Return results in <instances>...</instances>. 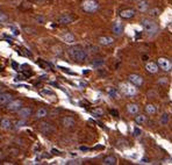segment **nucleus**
Instances as JSON below:
<instances>
[{"label": "nucleus", "mask_w": 172, "mask_h": 165, "mask_svg": "<svg viewBox=\"0 0 172 165\" xmlns=\"http://www.w3.org/2000/svg\"><path fill=\"white\" fill-rule=\"evenodd\" d=\"M82 8L86 13H94L98 11L99 4L95 0H84L82 4Z\"/></svg>", "instance_id": "nucleus-4"}, {"label": "nucleus", "mask_w": 172, "mask_h": 165, "mask_svg": "<svg viewBox=\"0 0 172 165\" xmlns=\"http://www.w3.org/2000/svg\"><path fill=\"white\" fill-rule=\"evenodd\" d=\"M141 134H142V130L139 128H137V127H135V128H134V135H135V136H139Z\"/></svg>", "instance_id": "nucleus-34"}, {"label": "nucleus", "mask_w": 172, "mask_h": 165, "mask_svg": "<svg viewBox=\"0 0 172 165\" xmlns=\"http://www.w3.org/2000/svg\"><path fill=\"white\" fill-rule=\"evenodd\" d=\"M68 54H69L70 58L74 61V62L82 63L85 62L87 59V51H86L82 46H73L68 49Z\"/></svg>", "instance_id": "nucleus-1"}, {"label": "nucleus", "mask_w": 172, "mask_h": 165, "mask_svg": "<svg viewBox=\"0 0 172 165\" xmlns=\"http://www.w3.org/2000/svg\"><path fill=\"white\" fill-rule=\"evenodd\" d=\"M137 9H139V12L142 13H145L149 9V4H148V1L145 0H142V1H139V4H137Z\"/></svg>", "instance_id": "nucleus-20"}, {"label": "nucleus", "mask_w": 172, "mask_h": 165, "mask_svg": "<svg viewBox=\"0 0 172 165\" xmlns=\"http://www.w3.org/2000/svg\"><path fill=\"white\" fill-rule=\"evenodd\" d=\"M22 106H23L22 100H12V101H9V102L7 103L6 109L8 112H18Z\"/></svg>", "instance_id": "nucleus-7"}, {"label": "nucleus", "mask_w": 172, "mask_h": 165, "mask_svg": "<svg viewBox=\"0 0 172 165\" xmlns=\"http://www.w3.org/2000/svg\"><path fill=\"white\" fill-rule=\"evenodd\" d=\"M145 69H147L148 72H150V73H157L158 70H159V66L157 63H154V62H149L147 63V65H145Z\"/></svg>", "instance_id": "nucleus-16"}, {"label": "nucleus", "mask_w": 172, "mask_h": 165, "mask_svg": "<svg viewBox=\"0 0 172 165\" xmlns=\"http://www.w3.org/2000/svg\"><path fill=\"white\" fill-rule=\"evenodd\" d=\"M112 32H113V34L114 35H116V36H120V35H122L123 33V26L120 23V22H114L113 23V26H112Z\"/></svg>", "instance_id": "nucleus-13"}, {"label": "nucleus", "mask_w": 172, "mask_h": 165, "mask_svg": "<svg viewBox=\"0 0 172 165\" xmlns=\"http://www.w3.org/2000/svg\"><path fill=\"white\" fill-rule=\"evenodd\" d=\"M157 64H158V66H159V69H162V70H164V71H170L171 70V68H172L171 62H170L169 59L163 58V57L158 59Z\"/></svg>", "instance_id": "nucleus-8"}, {"label": "nucleus", "mask_w": 172, "mask_h": 165, "mask_svg": "<svg viewBox=\"0 0 172 165\" xmlns=\"http://www.w3.org/2000/svg\"><path fill=\"white\" fill-rule=\"evenodd\" d=\"M18 113H19V116H20L21 119H28V118H30V115L33 114V111H32V108L30 107H21L19 111H18Z\"/></svg>", "instance_id": "nucleus-10"}, {"label": "nucleus", "mask_w": 172, "mask_h": 165, "mask_svg": "<svg viewBox=\"0 0 172 165\" xmlns=\"http://www.w3.org/2000/svg\"><path fill=\"white\" fill-rule=\"evenodd\" d=\"M135 9L133 8H126V9H122L121 12H120V17L122 18V19H131V18L135 17Z\"/></svg>", "instance_id": "nucleus-12"}, {"label": "nucleus", "mask_w": 172, "mask_h": 165, "mask_svg": "<svg viewBox=\"0 0 172 165\" xmlns=\"http://www.w3.org/2000/svg\"><path fill=\"white\" fill-rule=\"evenodd\" d=\"M53 153H59V151H58V150H55V149H53Z\"/></svg>", "instance_id": "nucleus-44"}, {"label": "nucleus", "mask_w": 172, "mask_h": 165, "mask_svg": "<svg viewBox=\"0 0 172 165\" xmlns=\"http://www.w3.org/2000/svg\"><path fill=\"white\" fill-rule=\"evenodd\" d=\"M61 123L62 126L65 127V128H71V127H74L76 121H74V119L71 118V116H64V118L61 119Z\"/></svg>", "instance_id": "nucleus-9"}, {"label": "nucleus", "mask_w": 172, "mask_h": 165, "mask_svg": "<svg viewBox=\"0 0 172 165\" xmlns=\"http://www.w3.org/2000/svg\"><path fill=\"white\" fill-rule=\"evenodd\" d=\"M53 49V52L55 55H57V56H59V55H62V49H61V47H58V46H55L51 48Z\"/></svg>", "instance_id": "nucleus-29"}, {"label": "nucleus", "mask_w": 172, "mask_h": 165, "mask_svg": "<svg viewBox=\"0 0 172 165\" xmlns=\"http://www.w3.org/2000/svg\"><path fill=\"white\" fill-rule=\"evenodd\" d=\"M26 119H22V120H20V121H18L17 122V127H22V126H26Z\"/></svg>", "instance_id": "nucleus-32"}, {"label": "nucleus", "mask_w": 172, "mask_h": 165, "mask_svg": "<svg viewBox=\"0 0 172 165\" xmlns=\"http://www.w3.org/2000/svg\"><path fill=\"white\" fill-rule=\"evenodd\" d=\"M92 66H94V68H101V66L105 64V59L104 58H94L93 61H92Z\"/></svg>", "instance_id": "nucleus-23"}, {"label": "nucleus", "mask_w": 172, "mask_h": 165, "mask_svg": "<svg viewBox=\"0 0 172 165\" xmlns=\"http://www.w3.org/2000/svg\"><path fill=\"white\" fill-rule=\"evenodd\" d=\"M3 91H4V87H3V85H0V94L3 93Z\"/></svg>", "instance_id": "nucleus-43"}, {"label": "nucleus", "mask_w": 172, "mask_h": 165, "mask_svg": "<svg viewBox=\"0 0 172 165\" xmlns=\"http://www.w3.org/2000/svg\"><path fill=\"white\" fill-rule=\"evenodd\" d=\"M169 122V115L168 114H163L160 116V123L162 124H166Z\"/></svg>", "instance_id": "nucleus-31"}, {"label": "nucleus", "mask_w": 172, "mask_h": 165, "mask_svg": "<svg viewBox=\"0 0 172 165\" xmlns=\"http://www.w3.org/2000/svg\"><path fill=\"white\" fill-rule=\"evenodd\" d=\"M13 100V95L11 93H1L0 94V105H7L9 101Z\"/></svg>", "instance_id": "nucleus-15"}, {"label": "nucleus", "mask_w": 172, "mask_h": 165, "mask_svg": "<svg viewBox=\"0 0 172 165\" xmlns=\"http://www.w3.org/2000/svg\"><path fill=\"white\" fill-rule=\"evenodd\" d=\"M47 115H48V111L45 108H40V109H37L35 116H36V119H43Z\"/></svg>", "instance_id": "nucleus-24"}, {"label": "nucleus", "mask_w": 172, "mask_h": 165, "mask_svg": "<svg viewBox=\"0 0 172 165\" xmlns=\"http://www.w3.org/2000/svg\"><path fill=\"white\" fill-rule=\"evenodd\" d=\"M38 129H40V132H41L42 134H44V135H53V132H56V127H55L53 124L49 123V122H42V123L40 124Z\"/></svg>", "instance_id": "nucleus-5"}, {"label": "nucleus", "mask_w": 172, "mask_h": 165, "mask_svg": "<svg viewBox=\"0 0 172 165\" xmlns=\"http://www.w3.org/2000/svg\"><path fill=\"white\" fill-rule=\"evenodd\" d=\"M35 1H36L37 4H47V2H48V1H50V0H35Z\"/></svg>", "instance_id": "nucleus-39"}, {"label": "nucleus", "mask_w": 172, "mask_h": 165, "mask_svg": "<svg viewBox=\"0 0 172 165\" xmlns=\"http://www.w3.org/2000/svg\"><path fill=\"white\" fill-rule=\"evenodd\" d=\"M63 40H64L65 43H73V42L76 41V37L71 33H66L63 35Z\"/></svg>", "instance_id": "nucleus-22"}, {"label": "nucleus", "mask_w": 172, "mask_h": 165, "mask_svg": "<svg viewBox=\"0 0 172 165\" xmlns=\"http://www.w3.org/2000/svg\"><path fill=\"white\" fill-rule=\"evenodd\" d=\"M129 1H135V0H129Z\"/></svg>", "instance_id": "nucleus-46"}, {"label": "nucleus", "mask_w": 172, "mask_h": 165, "mask_svg": "<svg viewBox=\"0 0 172 165\" xmlns=\"http://www.w3.org/2000/svg\"><path fill=\"white\" fill-rule=\"evenodd\" d=\"M120 90L124 95L127 97H134V95L137 93V90H136L135 85H133L130 82H122L120 85Z\"/></svg>", "instance_id": "nucleus-3"}, {"label": "nucleus", "mask_w": 172, "mask_h": 165, "mask_svg": "<svg viewBox=\"0 0 172 165\" xmlns=\"http://www.w3.org/2000/svg\"><path fill=\"white\" fill-rule=\"evenodd\" d=\"M80 150H83V151H86V150H89V149L86 148V147H80Z\"/></svg>", "instance_id": "nucleus-42"}, {"label": "nucleus", "mask_w": 172, "mask_h": 165, "mask_svg": "<svg viewBox=\"0 0 172 165\" xmlns=\"http://www.w3.org/2000/svg\"><path fill=\"white\" fill-rule=\"evenodd\" d=\"M142 163H148V159H147V158H143V159H142Z\"/></svg>", "instance_id": "nucleus-45"}, {"label": "nucleus", "mask_w": 172, "mask_h": 165, "mask_svg": "<svg viewBox=\"0 0 172 165\" xmlns=\"http://www.w3.org/2000/svg\"><path fill=\"white\" fill-rule=\"evenodd\" d=\"M116 163H118V159L114 156H107L104 158L103 161V164L105 165H115Z\"/></svg>", "instance_id": "nucleus-21"}, {"label": "nucleus", "mask_w": 172, "mask_h": 165, "mask_svg": "<svg viewBox=\"0 0 172 165\" xmlns=\"http://www.w3.org/2000/svg\"><path fill=\"white\" fill-rule=\"evenodd\" d=\"M149 14H150V17L152 18H156V17H158L160 14V11L158 8H152L149 11Z\"/></svg>", "instance_id": "nucleus-27"}, {"label": "nucleus", "mask_w": 172, "mask_h": 165, "mask_svg": "<svg viewBox=\"0 0 172 165\" xmlns=\"http://www.w3.org/2000/svg\"><path fill=\"white\" fill-rule=\"evenodd\" d=\"M11 30H12V34L13 35H19V33H20V32H19V30H18L17 28H11Z\"/></svg>", "instance_id": "nucleus-38"}, {"label": "nucleus", "mask_w": 172, "mask_h": 165, "mask_svg": "<svg viewBox=\"0 0 172 165\" xmlns=\"http://www.w3.org/2000/svg\"><path fill=\"white\" fill-rule=\"evenodd\" d=\"M107 93L112 99H119L120 98V92L114 87H107Z\"/></svg>", "instance_id": "nucleus-17"}, {"label": "nucleus", "mask_w": 172, "mask_h": 165, "mask_svg": "<svg viewBox=\"0 0 172 165\" xmlns=\"http://www.w3.org/2000/svg\"><path fill=\"white\" fill-rule=\"evenodd\" d=\"M89 49H90V52H98L99 51V48L95 46H90L89 47Z\"/></svg>", "instance_id": "nucleus-33"}, {"label": "nucleus", "mask_w": 172, "mask_h": 165, "mask_svg": "<svg viewBox=\"0 0 172 165\" xmlns=\"http://www.w3.org/2000/svg\"><path fill=\"white\" fill-rule=\"evenodd\" d=\"M0 127H1L3 129H5V130L11 129L12 128V122H11V120L6 119V118L1 119V121H0Z\"/></svg>", "instance_id": "nucleus-19"}, {"label": "nucleus", "mask_w": 172, "mask_h": 165, "mask_svg": "<svg viewBox=\"0 0 172 165\" xmlns=\"http://www.w3.org/2000/svg\"><path fill=\"white\" fill-rule=\"evenodd\" d=\"M156 111H157V109H156V107L152 103H149V105L145 106V112H147L148 114H155Z\"/></svg>", "instance_id": "nucleus-26"}, {"label": "nucleus", "mask_w": 172, "mask_h": 165, "mask_svg": "<svg viewBox=\"0 0 172 165\" xmlns=\"http://www.w3.org/2000/svg\"><path fill=\"white\" fill-rule=\"evenodd\" d=\"M7 21H8L7 15H6L5 13L0 12V23H5V22H7Z\"/></svg>", "instance_id": "nucleus-30"}, {"label": "nucleus", "mask_w": 172, "mask_h": 165, "mask_svg": "<svg viewBox=\"0 0 172 165\" xmlns=\"http://www.w3.org/2000/svg\"><path fill=\"white\" fill-rule=\"evenodd\" d=\"M111 114L113 116H115V118H118L119 116V112L116 111V109H111Z\"/></svg>", "instance_id": "nucleus-35"}, {"label": "nucleus", "mask_w": 172, "mask_h": 165, "mask_svg": "<svg viewBox=\"0 0 172 165\" xmlns=\"http://www.w3.org/2000/svg\"><path fill=\"white\" fill-rule=\"evenodd\" d=\"M147 116L145 115H142V114H139V115H137L135 118V122L139 124H144L145 122H147Z\"/></svg>", "instance_id": "nucleus-25"}, {"label": "nucleus", "mask_w": 172, "mask_h": 165, "mask_svg": "<svg viewBox=\"0 0 172 165\" xmlns=\"http://www.w3.org/2000/svg\"><path fill=\"white\" fill-rule=\"evenodd\" d=\"M68 164H69V165H72V164H82V162H80V161H70V162H68Z\"/></svg>", "instance_id": "nucleus-37"}, {"label": "nucleus", "mask_w": 172, "mask_h": 165, "mask_svg": "<svg viewBox=\"0 0 172 165\" xmlns=\"http://www.w3.org/2000/svg\"><path fill=\"white\" fill-rule=\"evenodd\" d=\"M36 20H38V21H40V23H44V19H43V18L36 17Z\"/></svg>", "instance_id": "nucleus-40"}, {"label": "nucleus", "mask_w": 172, "mask_h": 165, "mask_svg": "<svg viewBox=\"0 0 172 165\" xmlns=\"http://www.w3.org/2000/svg\"><path fill=\"white\" fill-rule=\"evenodd\" d=\"M92 114L94 116H103L104 115V111L101 108H94L93 111H92Z\"/></svg>", "instance_id": "nucleus-28"}, {"label": "nucleus", "mask_w": 172, "mask_h": 165, "mask_svg": "<svg viewBox=\"0 0 172 165\" xmlns=\"http://www.w3.org/2000/svg\"><path fill=\"white\" fill-rule=\"evenodd\" d=\"M171 111H172V108H171Z\"/></svg>", "instance_id": "nucleus-47"}, {"label": "nucleus", "mask_w": 172, "mask_h": 165, "mask_svg": "<svg viewBox=\"0 0 172 165\" xmlns=\"http://www.w3.org/2000/svg\"><path fill=\"white\" fill-rule=\"evenodd\" d=\"M74 19H76L74 15L70 14V13H64V14H62L61 17H58L57 22L61 23V25H70V23L73 22Z\"/></svg>", "instance_id": "nucleus-6"}, {"label": "nucleus", "mask_w": 172, "mask_h": 165, "mask_svg": "<svg viewBox=\"0 0 172 165\" xmlns=\"http://www.w3.org/2000/svg\"><path fill=\"white\" fill-rule=\"evenodd\" d=\"M128 79H129V82L133 84V85H135V86H141L142 84H143V78L141 77V76H139V74H130L129 77H128Z\"/></svg>", "instance_id": "nucleus-11"}, {"label": "nucleus", "mask_w": 172, "mask_h": 165, "mask_svg": "<svg viewBox=\"0 0 172 165\" xmlns=\"http://www.w3.org/2000/svg\"><path fill=\"white\" fill-rule=\"evenodd\" d=\"M41 94H42V95H47V94L53 95V93L51 91H49V90H48V91H41Z\"/></svg>", "instance_id": "nucleus-36"}, {"label": "nucleus", "mask_w": 172, "mask_h": 165, "mask_svg": "<svg viewBox=\"0 0 172 165\" xmlns=\"http://www.w3.org/2000/svg\"><path fill=\"white\" fill-rule=\"evenodd\" d=\"M12 65H13V68H14L15 70H18V68H19V66H18L17 63H15V62H13V63H12Z\"/></svg>", "instance_id": "nucleus-41"}, {"label": "nucleus", "mask_w": 172, "mask_h": 165, "mask_svg": "<svg viewBox=\"0 0 172 165\" xmlns=\"http://www.w3.org/2000/svg\"><path fill=\"white\" fill-rule=\"evenodd\" d=\"M139 111V106L136 105V103H129L127 106V112L129 113V114H131V115H135V114H137Z\"/></svg>", "instance_id": "nucleus-18"}, {"label": "nucleus", "mask_w": 172, "mask_h": 165, "mask_svg": "<svg viewBox=\"0 0 172 165\" xmlns=\"http://www.w3.org/2000/svg\"><path fill=\"white\" fill-rule=\"evenodd\" d=\"M98 41L101 46H111L114 43V38L111 36H100Z\"/></svg>", "instance_id": "nucleus-14"}, {"label": "nucleus", "mask_w": 172, "mask_h": 165, "mask_svg": "<svg viewBox=\"0 0 172 165\" xmlns=\"http://www.w3.org/2000/svg\"><path fill=\"white\" fill-rule=\"evenodd\" d=\"M142 26H143L144 32H145L149 36H152V35L157 34V32H158V26H157V23H156L154 20L144 19V20L142 21Z\"/></svg>", "instance_id": "nucleus-2"}]
</instances>
